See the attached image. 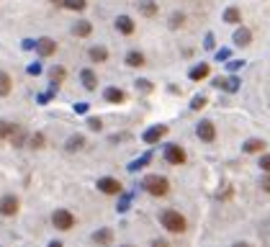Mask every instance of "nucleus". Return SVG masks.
I'll return each instance as SVG.
<instances>
[{"mask_svg":"<svg viewBox=\"0 0 270 247\" xmlns=\"http://www.w3.org/2000/svg\"><path fill=\"white\" fill-rule=\"evenodd\" d=\"M160 224L170 232V234H183L186 229H188V221H186V216L180 214V211H175V209H165L162 214H160Z\"/></svg>","mask_w":270,"mask_h":247,"instance_id":"nucleus-1","label":"nucleus"},{"mask_svg":"<svg viewBox=\"0 0 270 247\" xmlns=\"http://www.w3.org/2000/svg\"><path fill=\"white\" fill-rule=\"evenodd\" d=\"M142 188L149 193V196H167L170 193V181L167 178H162V175H147L144 181H142Z\"/></svg>","mask_w":270,"mask_h":247,"instance_id":"nucleus-2","label":"nucleus"},{"mask_svg":"<svg viewBox=\"0 0 270 247\" xmlns=\"http://www.w3.org/2000/svg\"><path fill=\"white\" fill-rule=\"evenodd\" d=\"M52 224L59 229V232H70L75 224H77V219H75V214L72 211H67V209H57L54 214H52Z\"/></svg>","mask_w":270,"mask_h":247,"instance_id":"nucleus-3","label":"nucleus"},{"mask_svg":"<svg viewBox=\"0 0 270 247\" xmlns=\"http://www.w3.org/2000/svg\"><path fill=\"white\" fill-rule=\"evenodd\" d=\"M96 186H98V191L106 193V196H121V193H124V186L116 181V178H108V175H106V178H98Z\"/></svg>","mask_w":270,"mask_h":247,"instance_id":"nucleus-4","label":"nucleus"},{"mask_svg":"<svg viewBox=\"0 0 270 247\" xmlns=\"http://www.w3.org/2000/svg\"><path fill=\"white\" fill-rule=\"evenodd\" d=\"M165 160H167L170 165H186L188 154H186V149L180 147V144H167V147H165Z\"/></svg>","mask_w":270,"mask_h":247,"instance_id":"nucleus-5","label":"nucleus"},{"mask_svg":"<svg viewBox=\"0 0 270 247\" xmlns=\"http://www.w3.org/2000/svg\"><path fill=\"white\" fill-rule=\"evenodd\" d=\"M18 209H21L18 196L8 193V196L0 198V214H3V216H16V214H18Z\"/></svg>","mask_w":270,"mask_h":247,"instance_id":"nucleus-6","label":"nucleus"},{"mask_svg":"<svg viewBox=\"0 0 270 247\" xmlns=\"http://www.w3.org/2000/svg\"><path fill=\"white\" fill-rule=\"evenodd\" d=\"M196 137L201 142H214L216 139V126H214V121H201L196 126Z\"/></svg>","mask_w":270,"mask_h":247,"instance_id":"nucleus-7","label":"nucleus"},{"mask_svg":"<svg viewBox=\"0 0 270 247\" xmlns=\"http://www.w3.org/2000/svg\"><path fill=\"white\" fill-rule=\"evenodd\" d=\"M36 52L41 54V57H52V54H57V41L54 39H49V36H41V39H36Z\"/></svg>","mask_w":270,"mask_h":247,"instance_id":"nucleus-8","label":"nucleus"},{"mask_svg":"<svg viewBox=\"0 0 270 247\" xmlns=\"http://www.w3.org/2000/svg\"><path fill=\"white\" fill-rule=\"evenodd\" d=\"M93 242H96L98 247H111V244H114V229H108V227L98 229V232L93 234Z\"/></svg>","mask_w":270,"mask_h":247,"instance_id":"nucleus-9","label":"nucleus"},{"mask_svg":"<svg viewBox=\"0 0 270 247\" xmlns=\"http://www.w3.org/2000/svg\"><path fill=\"white\" fill-rule=\"evenodd\" d=\"M165 134H167V126H165V124L152 126L149 131H144V142H147V144H157V142H160V139L165 137Z\"/></svg>","mask_w":270,"mask_h":247,"instance_id":"nucleus-10","label":"nucleus"},{"mask_svg":"<svg viewBox=\"0 0 270 247\" xmlns=\"http://www.w3.org/2000/svg\"><path fill=\"white\" fill-rule=\"evenodd\" d=\"M116 31H121L124 36H131L134 31H137V26H134V18H129V16H119V18H116Z\"/></svg>","mask_w":270,"mask_h":247,"instance_id":"nucleus-11","label":"nucleus"},{"mask_svg":"<svg viewBox=\"0 0 270 247\" xmlns=\"http://www.w3.org/2000/svg\"><path fill=\"white\" fill-rule=\"evenodd\" d=\"M11 144L16 147V149H21L26 144V139H29V134H26V129H21V126H13V131H11Z\"/></svg>","mask_w":270,"mask_h":247,"instance_id":"nucleus-12","label":"nucleus"},{"mask_svg":"<svg viewBox=\"0 0 270 247\" xmlns=\"http://www.w3.org/2000/svg\"><path fill=\"white\" fill-rule=\"evenodd\" d=\"M80 80L85 85V91H98V77H96L93 70H82L80 72Z\"/></svg>","mask_w":270,"mask_h":247,"instance_id":"nucleus-13","label":"nucleus"},{"mask_svg":"<svg viewBox=\"0 0 270 247\" xmlns=\"http://www.w3.org/2000/svg\"><path fill=\"white\" fill-rule=\"evenodd\" d=\"M103 96H106L108 103H124V101H126V93L121 91V88H106Z\"/></svg>","mask_w":270,"mask_h":247,"instance_id":"nucleus-14","label":"nucleus"},{"mask_svg":"<svg viewBox=\"0 0 270 247\" xmlns=\"http://www.w3.org/2000/svg\"><path fill=\"white\" fill-rule=\"evenodd\" d=\"M11 91H13V80H11V75H8L6 70H0V98L11 96Z\"/></svg>","mask_w":270,"mask_h":247,"instance_id":"nucleus-15","label":"nucleus"},{"mask_svg":"<svg viewBox=\"0 0 270 247\" xmlns=\"http://www.w3.org/2000/svg\"><path fill=\"white\" fill-rule=\"evenodd\" d=\"M82 147H85V137H82V134H72V137L67 139V144H64L67 152H80Z\"/></svg>","mask_w":270,"mask_h":247,"instance_id":"nucleus-16","label":"nucleus"},{"mask_svg":"<svg viewBox=\"0 0 270 247\" xmlns=\"http://www.w3.org/2000/svg\"><path fill=\"white\" fill-rule=\"evenodd\" d=\"M252 41V34H250V29H237L234 31V44H237V47H247V44H250Z\"/></svg>","mask_w":270,"mask_h":247,"instance_id":"nucleus-17","label":"nucleus"},{"mask_svg":"<svg viewBox=\"0 0 270 247\" xmlns=\"http://www.w3.org/2000/svg\"><path fill=\"white\" fill-rule=\"evenodd\" d=\"M242 149H244L247 154H257V152L265 149V142H262V139H247V142L242 144Z\"/></svg>","mask_w":270,"mask_h":247,"instance_id":"nucleus-18","label":"nucleus"},{"mask_svg":"<svg viewBox=\"0 0 270 247\" xmlns=\"http://www.w3.org/2000/svg\"><path fill=\"white\" fill-rule=\"evenodd\" d=\"M87 57L93 59V62H106V59H108V49H106V47H101V44H98V47H90Z\"/></svg>","mask_w":270,"mask_h":247,"instance_id":"nucleus-19","label":"nucleus"},{"mask_svg":"<svg viewBox=\"0 0 270 247\" xmlns=\"http://www.w3.org/2000/svg\"><path fill=\"white\" fill-rule=\"evenodd\" d=\"M72 34L75 36H90L93 34V26H90V21H77V24L72 26Z\"/></svg>","mask_w":270,"mask_h":247,"instance_id":"nucleus-20","label":"nucleus"},{"mask_svg":"<svg viewBox=\"0 0 270 247\" xmlns=\"http://www.w3.org/2000/svg\"><path fill=\"white\" fill-rule=\"evenodd\" d=\"M144 62H147V59H144V54H142V52H137V49L126 54V64H129V67H144Z\"/></svg>","mask_w":270,"mask_h":247,"instance_id":"nucleus-21","label":"nucleus"},{"mask_svg":"<svg viewBox=\"0 0 270 247\" xmlns=\"http://www.w3.org/2000/svg\"><path fill=\"white\" fill-rule=\"evenodd\" d=\"M139 11H142V16L154 18V16H157V3H154V0H142V3H139Z\"/></svg>","mask_w":270,"mask_h":247,"instance_id":"nucleus-22","label":"nucleus"},{"mask_svg":"<svg viewBox=\"0 0 270 247\" xmlns=\"http://www.w3.org/2000/svg\"><path fill=\"white\" fill-rule=\"evenodd\" d=\"M62 8H67V11H85L87 8V0H62Z\"/></svg>","mask_w":270,"mask_h":247,"instance_id":"nucleus-23","label":"nucleus"},{"mask_svg":"<svg viewBox=\"0 0 270 247\" xmlns=\"http://www.w3.org/2000/svg\"><path fill=\"white\" fill-rule=\"evenodd\" d=\"M49 77H52V85L59 88L64 83V77H67V70H64V67H54V70L49 72Z\"/></svg>","mask_w":270,"mask_h":247,"instance_id":"nucleus-24","label":"nucleus"},{"mask_svg":"<svg viewBox=\"0 0 270 247\" xmlns=\"http://www.w3.org/2000/svg\"><path fill=\"white\" fill-rule=\"evenodd\" d=\"M209 72H211L209 64H198L191 70V80H204V77H209Z\"/></svg>","mask_w":270,"mask_h":247,"instance_id":"nucleus-25","label":"nucleus"},{"mask_svg":"<svg viewBox=\"0 0 270 247\" xmlns=\"http://www.w3.org/2000/svg\"><path fill=\"white\" fill-rule=\"evenodd\" d=\"M44 144H47V137H44L41 131H36V134H31V137H29V147L31 149H44Z\"/></svg>","mask_w":270,"mask_h":247,"instance_id":"nucleus-26","label":"nucleus"},{"mask_svg":"<svg viewBox=\"0 0 270 247\" xmlns=\"http://www.w3.org/2000/svg\"><path fill=\"white\" fill-rule=\"evenodd\" d=\"M224 21H227V24H242V13H239V8H229L227 13H224Z\"/></svg>","mask_w":270,"mask_h":247,"instance_id":"nucleus-27","label":"nucleus"},{"mask_svg":"<svg viewBox=\"0 0 270 247\" xmlns=\"http://www.w3.org/2000/svg\"><path fill=\"white\" fill-rule=\"evenodd\" d=\"M183 24H186V16L183 13H172L170 16V29H180Z\"/></svg>","mask_w":270,"mask_h":247,"instance_id":"nucleus-28","label":"nucleus"},{"mask_svg":"<svg viewBox=\"0 0 270 247\" xmlns=\"http://www.w3.org/2000/svg\"><path fill=\"white\" fill-rule=\"evenodd\" d=\"M13 126L16 124H11V121H0V139H8L11 131H13Z\"/></svg>","mask_w":270,"mask_h":247,"instance_id":"nucleus-29","label":"nucleus"},{"mask_svg":"<svg viewBox=\"0 0 270 247\" xmlns=\"http://www.w3.org/2000/svg\"><path fill=\"white\" fill-rule=\"evenodd\" d=\"M204 106H206V98H204V96H196V98H193V103H191V108H193V111H201Z\"/></svg>","mask_w":270,"mask_h":247,"instance_id":"nucleus-30","label":"nucleus"},{"mask_svg":"<svg viewBox=\"0 0 270 247\" xmlns=\"http://www.w3.org/2000/svg\"><path fill=\"white\" fill-rule=\"evenodd\" d=\"M260 170L262 173H270V154H262L260 157Z\"/></svg>","mask_w":270,"mask_h":247,"instance_id":"nucleus-31","label":"nucleus"},{"mask_svg":"<svg viewBox=\"0 0 270 247\" xmlns=\"http://www.w3.org/2000/svg\"><path fill=\"white\" fill-rule=\"evenodd\" d=\"M147 162H149V154H147V157H142V160H137V162H134V165H131V168H129V170H131V173H134V170H139V168H144V165H147Z\"/></svg>","mask_w":270,"mask_h":247,"instance_id":"nucleus-32","label":"nucleus"},{"mask_svg":"<svg viewBox=\"0 0 270 247\" xmlns=\"http://www.w3.org/2000/svg\"><path fill=\"white\" fill-rule=\"evenodd\" d=\"M87 126L93 129V131H101V129H103V121H101V119H90V121H87Z\"/></svg>","mask_w":270,"mask_h":247,"instance_id":"nucleus-33","label":"nucleus"},{"mask_svg":"<svg viewBox=\"0 0 270 247\" xmlns=\"http://www.w3.org/2000/svg\"><path fill=\"white\" fill-rule=\"evenodd\" d=\"M137 88H142L144 93H149V91H152V83H147V80H137Z\"/></svg>","mask_w":270,"mask_h":247,"instance_id":"nucleus-34","label":"nucleus"},{"mask_svg":"<svg viewBox=\"0 0 270 247\" xmlns=\"http://www.w3.org/2000/svg\"><path fill=\"white\" fill-rule=\"evenodd\" d=\"M262 191L270 193V173H267V178H262Z\"/></svg>","mask_w":270,"mask_h":247,"instance_id":"nucleus-35","label":"nucleus"},{"mask_svg":"<svg viewBox=\"0 0 270 247\" xmlns=\"http://www.w3.org/2000/svg\"><path fill=\"white\" fill-rule=\"evenodd\" d=\"M29 72H31V75H39V72H41V67H39V64H31V67H29Z\"/></svg>","mask_w":270,"mask_h":247,"instance_id":"nucleus-36","label":"nucleus"},{"mask_svg":"<svg viewBox=\"0 0 270 247\" xmlns=\"http://www.w3.org/2000/svg\"><path fill=\"white\" fill-rule=\"evenodd\" d=\"M152 247H167V242H165V239H154Z\"/></svg>","mask_w":270,"mask_h":247,"instance_id":"nucleus-37","label":"nucleus"},{"mask_svg":"<svg viewBox=\"0 0 270 247\" xmlns=\"http://www.w3.org/2000/svg\"><path fill=\"white\" fill-rule=\"evenodd\" d=\"M232 247H252V244H247V242H237V244H232Z\"/></svg>","mask_w":270,"mask_h":247,"instance_id":"nucleus-38","label":"nucleus"},{"mask_svg":"<svg viewBox=\"0 0 270 247\" xmlns=\"http://www.w3.org/2000/svg\"><path fill=\"white\" fill-rule=\"evenodd\" d=\"M49 247H64V244H62V242H57V239H54V242H49Z\"/></svg>","mask_w":270,"mask_h":247,"instance_id":"nucleus-39","label":"nucleus"},{"mask_svg":"<svg viewBox=\"0 0 270 247\" xmlns=\"http://www.w3.org/2000/svg\"><path fill=\"white\" fill-rule=\"evenodd\" d=\"M52 3H59V6H62V0H52Z\"/></svg>","mask_w":270,"mask_h":247,"instance_id":"nucleus-40","label":"nucleus"},{"mask_svg":"<svg viewBox=\"0 0 270 247\" xmlns=\"http://www.w3.org/2000/svg\"><path fill=\"white\" fill-rule=\"evenodd\" d=\"M124 247H134V244H124Z\"/></svg>","mask_w":270,"mask_h":247,"instance_id":"nucleus-41","label":"nucleus"}]
</instances>
